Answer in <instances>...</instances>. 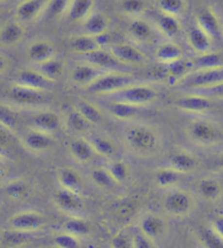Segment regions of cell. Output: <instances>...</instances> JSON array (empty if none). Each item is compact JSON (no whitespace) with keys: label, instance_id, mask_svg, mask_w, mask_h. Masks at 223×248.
Returning a JSON list of instances; mask_svg holds the SVG:
<instances>
[{"label":"cell","instance_id":"obj_1","mask_svg":"<svg viewBox=\"0 0 223 248\" xmlns=\"http://www.w3.org/2000/svg\"><path fill=\"white\" fill-rule=\"evenodd\" d=\"M122 140L128 153L140 159H150L162 148V135L155 125L144 122L127 123Z\"/></svg>","mask_w":223,"mask_h":248},{"label":"cell","instance_id":"obj_2","mask_svg":"<svg viewBox=\"0 0 223 248\" xmlns=\"http://www.w3.org/2000/svg\"><path fill=\"white\" fill-rule=\"evenodd\" d=\"M185 135L191 144L202 148H215L223 143V128L205 116L194 117L185 125Z\"/></svg>","mask_w":223,"mask_h":248},{"label":"cell","instance_id":"obj_3","mask_svg":"<svg viewBox=\"0 0 223 248\" xmlns=\"http://www.w3.org/2000/svg\"><path fill=\"white\" fill-rule=\"evenodd\" d=\"M162 210L175 219H185L197 208V196L184 186L163 193L161 199Z\"/></svg>","mask_w":223,"mask_h":248},{"label":"cell","instance_id":"obj_4","mask_svg":"<svg viewBox=\"0 0 223 248\" xmlns=\"http://www.w3.org/2000/svg\"><path fill=\"white\" fill-rule=\"evenodd\" d=\"M160 96H161V93L154 84L137 81L112 95L104 97V98L124 101V103L137 106V107L146 108L158 103Z\"/></svg>","mask_w":223,"mask_h":248},{"label":"cell","instance_id":"obj_5","mask_svg":"<svg viewBox=\"0 0 223 248\" xmlns=\"http://www.w3.org/2000/svg\"><path fill=\"white\" fill-rule=\"evenodd\" d=\"M137 81L140 79L135 75L126 70L107 71L87 88L86 92L91 95L104 98V97L112 95Z\"/></svg>","mask_w":223,"mask_h":248},{"label":"cell","instance_id":"obj_6","mask_svg":"<svg viewBox=\"0 0 223 248\" xmlns=\"http://www.w3.org/2000/svg\"><path fill=\"white\" fill-rule=\"evenodd\" d=\"M223 82V66L195 69L178 84L184 92H202Z\"/></svg>","mask_w":223,"mask_h":248},{"label":"cell","instance_id":"obj_7","mask_svg":"<svg viewBox=\"0 0 223 248\" xmlns=\"http://www.w3.org/2000/svg\"><path fill=\"white\" fill-rule=\"evenodd\" d=\"M127 35L128 41L140 47L156 46L159 43L160 35L154 23L146 20L144 16L128 19L127 24Z\"/></svg>","mask_w":223,"mask_h":248},{"label":"cell","instance_id":"obj_8","mask_svg":"<svg viewBox=\"0 0 223 248\" xmlns=\"http://www.w3.org/2000/svg\"><path fill=\"white\" fill-rule=\"evenodd\" d=\"M48 224V220L42 211L25 209L16 212L8 220V228L17 231L42 233Z\"/></svg>","mask_w":223,"mask_h":248},{"label":"cell","instance_id":"obj_9","mask_svg":"<svg viewBox=\"0 0 223 248\" xmlns=\"http://www.w3.org/2000/svg\"><path fill=\"white\" fill-rule=\"evenodd\" d=\"M19 143L29 153L35 155H45L50 153L56 147L55 135L28 127L19 136Z\"/></svg>","mask_w":223,"mask_h":248},{"label":"cell","instance_id":"obj_10","mask_svg":"<svg viewBox=\"0 0 223 248\" xmlns=\"http://www.w3.org/2000/svg\"><path fill=\"white\" fill-rule=\"evenodd\" d=\"M175 106L182 112L199 117L205 116L213 108V99L202 93L184 92V94L176 98Z\"/></svg>","mask_w":223,"mask_h":248},{"label":"cell","instance_id":"obj_11","mask_svg":"<svg viewBox=\"0 0 223 248\" xmlns=\"http://www.w3.org/2000/svg\"><path fill=\"white\" fill-rule=\"evenodd\" d=\"M112 55L121 63L126 66H143L148 63V57L141 49L140 46L130 41L114 42L108 47Z\"/></svg>","mask_w":223,"mask_h":248},{"label":"cell","instance_id":"obj_12","mask_svg":"<svg viewBox=\"0 0 223 248\" xmlns=\"http://www.w3.org/2000/svg\"><path fill=\"white\" fill-rule=\"evenodd\" d=\"M29 127L55 135L64 127V117L55 110L36 108L28 116Z\"/></svg>","mask_w":223,"mask_h":248},{"label":"cell","instance_id":"obj_13","mask_svg":"<svg viewBox=\"0 0 223 248\" xmlns=\"http://www.w3.org/2000/svg\"><path fill=\"white\" fill-rule=\"evenodd\" d=\"M136 228L155 242L166 238L169 233V223L162 215L154 211H146L138 217Z\"/></svg>","mask_w":223,"mask_h":248},{"label":"cell","instance_id":"obj_14","mask_svg":"<svg viewBox=\"0 0 223 248\" xmlns=\"http://www.w3.org/2000/svg\"><path fill=\"white\" fill-rule=\"evenodd\" d=\"M24 55L31 65H41L57 56L56 44L47 37L34 38L25 46Z\"/></svg>","mask_w":223,"mask_h":248},{"label":"cell","instance_id":"obj_15","mask_svg":"<svg viewBox=\"0 0 223 248\" xmlns=\"http://www.w3.org/2000/svg\"><path fill=\"white\" fill-rule=\"evenodd\" d=\"M51 201L58 210L64 212L68 217L84 216L85 202L83 195L58 187L52 193Z\"/></svg>","mask_w":223,"mask_h":248},{"label":"cell","instance_id":"obj_16","mask_svg":"<svg viewBox=\"0 0 223 248\" xmlns=\"http://www.w3.org/2000/svg\"><path fill=\"white\" fill-rule=\"evenodd\" d=\"M105 71L89 63L86 60L75 62L68 70V78L71 84L79 88H87L104 73Z\"/></svg>","mask_w":223,"mask_h":248},{"label":"cell","instance_id":"obj_17","mask_svg":"<svg viewBox=\"0 0 223 248\" xmlns=\"http://www.w3.org/2000/svg\"><path fill=\"white\" fill-rule=\"evenodd\" d=\"M47 93L34 90L19 84L12 83L8 91V96L13 103L26 108H41V106L47 99Z\"/></svg>","mask_w":223,"mask_h":248},{"label":"cell","instance_id":"obj_18","mask_svg":"<svg viewBox=\"0 0 223 248\" xmlns=\"http://www.w3.org/2000/svg\"><path fill=\"white\" fill-rule=\"evenodd\" d=\"M185 37L190 49L196 56L204 55L206 52L212 50L215 38L196 20L193 21V23L191 24L189 30L186 31Z\"/></svg>","mask_w":223,"mask_h":248},{"label":"cell","instance_id":"obj_19","mask_svg":"<svg viewBox=\"0 0 223 248\" xmlns=\"http://www.w3.org/2000/svg\"><path fill=\"white\" fill-rule=\"evenodd\" d=\"M85 137L93 146L97 157H100L105 159L106 161H109L111 159L120 156L119 144L113 140V137H111L107 133L92 130L88 134L85 135Z\"/></svg>","mask_w":223,"mask_h":248},{"label":"cell","instance_id":"obj_20","mask_svg":"<svg viewBox=\"0 0 223 248\" xmlns=\"http://www.w3.org/2000/svg\"><path fill=\"white\" fill-rule=\"evenodd\" d=\"M13 83L42 92L50 91L51 87L55 85V83L49 81L41 71L34 65L25 66V68L17 70L15 74Z\"/></svg>","mask_w":223,"mask_h":248},{"label":"cell","instance_id":"obj_21","mask_svg":"<svg viewBox=\"0 0 223 248\" xmlns=\"http://www.w3.org/2000/svg\"><path fill=\"white\" fill-rule=\"evenodd\" d=\"M56 181L58 187L70 190V192L84 195L86 190L85 178L82 172L74 167H60L56 172Z\"/></svg>","mask_w":223,"mask_h":248},{"label":"cell","instance_id":"obj_22","mask_svg":"<svg viewBox=\"0 0 223 248\" xmlns=\"http://www.w3.org/2000/svg\"><path fill=\"white\" fill-rule=\"evenodd\" d=\"M66 150L71 159L80 166H89L95 161L97 155L85 136H73L68 144Z\"/></svg>","mask_w":223,"mask_h":248},{"label":"cell","instance_id":"obj_23","mask_svg":"<svg viewBox=\"0 0 223 248\" xmlns=\"http://www.w3.org/2000/svg\"><path fill=\"white\" fill-rule=\"evenodd\" d=\"M167 165L181 173L191 175L199 169L200 160L196 155L185 148H175L169 154Z\"/></svg>","mask_w":223,"mask_h":248},{"label":"cell","instance_id":"obj_24","mask_svg":"<svg viewBox=\"0 0 223 248\" xmlns=\"http://www.w3.org/2000/svg\"><path fill=\"white\" fill-rule=\"evenodd\" d=\"M105 100V110L110 114V117L119 122H124L127 124L137 121V119L142 116L145 109L120 100Z\"/></svg>","mask_w":223,"mask_h":248},{"label":"cell","instance_id":"obj_25","mask_svg":"<svg viewBox=\"0 0 223 248\" xmlns=\"http://www.w3.org/2000/svg\"><path fill=\"white\" fill-rule=\"evenodd\" d=\"M189 175L181 173L180 171L173 169L172 167L164 165L156 168L153 173V180L155 185L163 192L173 188L182 187L186 182V178Z\"/></svg>","mask_w":223,"mask_h":248},{"label":"cell","instance_id":"obj_26","mask_svg":"<svg viewBox=\"0 0 223 248\" xmlns=\"http://www.w3.org/2000/svg\"><path fill=\"white\" fill-rule=\"evenodd\" d=\"M47 0H21L15 8L13 17L22 24L34 23L42 19Z\"/></svg>","mask_w":223,"mask_h":248},{"label":"cell","instance_id":"obj_27","mask_svg":"<svg viewBox=\"0 0 223 248\" xmlns=\"http://www.w3.org/2000/svg\"><path fill=\"white\" fill-rule=\"evenodd\" d=\"M154 57L160 65H170L185 58L184 48L175 41L164 39L155 46Z\"/></svg>","mask_w":223,"mask_h":248},{"label":"cell","instance_id":"obj_28","mask_svg":"<svg viewBox=\"0 0 223 248\" xmlns=\"http://www.w3.org/2000/svg\"><path fill=\"white\" fill-rule=\"evenodd\" d=\"M154 25L161 37L167 41H175L180 38L184 33L182 19L159 12L156 16Z\"/></svg>","mask_w":223,"mask_h":248},{"label":"cell","instance_id":"obj_29","mask_svg":"<svg viewBox=\"0 0 223 248\" xmlns=\"http://www.w3.org/2000/svg\"><path fill=\"white\" fill-rule=\"evenodd\" d=\"M25 35V25L16 20L15 17L3 22L1 28H0V47H16L24 41Z\"/></svg>","mask_w":223,"mask_h":248},{"label":"cell","instance_id":"obj_30","mask_svg":"<svg viewBox=\"0 0 223 248\" xmlns=\"http://www.w3.org/2000/svg\"><path fill=\"white\" fill-rule=\"evenodd\" d=\"M196 193L204 201L215 202L223 197V185L215 176H204L196 184Z\"/></svg>","mask_w":223,"mask_h":248},{"label":"cell","instance_id":"obj_31","mask_svg":"<svg viewBox=\"0 0 223 248\" xmlns=\"http://www.w3.org/2000/svg\"><path fill=\"white\" fill-rule=\"evenodd\" d=\"M69 48L71 51L74 52L75 55L86 57L88 55L93 54L96 50L100 49L101 46L97 41L96 36H93V35H89L86 33H81L73 35L69 38Z\"/></svg>","mask_w":223,"mask_h":248},{"label":"cell","instance_id":"obj_32","mask_svg":"<svg viewBox=\"0 0 223 248\" xmlns=\"http://www.w3.org/2000/svg\"><path fill=\"white\" fill-rule=\"evenodd\" d=\"M163 77L166 81L172 85H177L180 84L183 79H184L187 75H189L191 71H194L195 64L194 60L183 58L182 60L175 62V63L163 66Z\"/></svg>","mask_w":223,"mask_h":248},{"label":"cell","instance_id":"obj_33","mask_svg":"<svg viewBox=\"0 0 223 248\" xmlns=\"http://www.w3.org/2000/svg\"><path fill=\"white\" fill-rule=\"evenodd\" d=\"M110 24V17L106 13L98 10L92 12L81 23L83 33L93 35L96 37L109 32Z\"/></svg>","mask_w":223,"mask_h":248},{"label":"cell","instance_id":"obj_34","mask_svg":"<svg viewBox=\"0 0 223 248\" xmlns=\"http://www.w3.org/2000/svg\"><path fill=\"white\" fill-rule=\"evenodd\" d=\"M74 107L86 119V121L93 127L100 126L105 123L106 118L104 110H102L100 106L93 103V101L84 98H79L75 101Z\"/></svg>","mask_w":223,"mask_h":248},{"label":"cell","instance_id":"obj_35","mask_svg":"<svg viewBox=\"0 0 223 248\" xmlns=\"http://www.w3.org/2000/svg\"><path fill=\"white\" fill-rule=\"evenodd\" d=\"M64 127H65L73 136H85L93 128L91 124L78 111L74 106L64 114Z\"/></svg>","mask_w":223,"mask_h":248},{"label":"cell","instance_id":"obj_36","mask_svg":"<svg viewBox=\"0 0 223 248\" xmlns=\"http://www.w3.org/2000/svg\"><path fill=\"white\" fill-rule=\"evenodd\" d=\"M83 60L88 61L89 63L97 66L98 69L105 71V72H107V71L123 70L122 68H124L108 48H100V49L96 50L93 54L83 57Z\"/></svg>","mask_w":223,"mask_h":248},{"label":"cell","instance_id":"obj_37","mask_svg":"<svg viewBox=\"0 0 223 248\" xmlns=\"http://www.w3.org/2000/svg\"><path fill=\"white\" fill-rule=\"evenodd\" d=\"M96 0H70L65 19L71 23H82L96 10Z\"/></svg>","mask_w":223,"mask_h":248},{"label":"cell","instance_id":"obj_38","mask_svg":"<svg viewBox=\"0 0 223 248\" xmlns=\"http://www.w3.org/2000/svg\"><path fill=\"white\" fill-rule=\"evenodd\" d=\"M39 234L8 229L2 233V243L7 248H24L36 241Z\"/></svg>","mask_w":223,"mask_h":248},{"label":"cell","instance_id":"obj_39","mask_svg":"<svg viewBox=\"0 0 223 248\" xmlns=\"http://www.w3.org/2000/svg\"><path fill=\"white\" fill-rule=\"evenodd\" d=\"M195 20L207 31V32L215 38L218 35H221V30L223 23L218 12L211 7H206L200 10Z\"/></svg>","mask_w":223,"mask_h":248},{"label":"cell","instance_id":"obj_40","mask_svg":"<svg viewBox=\"0 0 223 248\" xmlns=\"http://www.w3.org/2000/svg\"><path fill=\"white\" fill-rule=\"evenodd\" d=\"M105 166L118 185L127 184L132 179L133 169L130 162L121 156L107 161Z\"/></svg>","mask_w":223,"mask_h":248},{"label":"cell","instance_id":"obj_41","mask_svg":"<svg viewBox=\"0 0 223 248\" xmlns=\"http://www.w3.org/2000/svg\"><path fill=\"white\" fill-rule=\"evenodd\" d=\"M36 68L41 71L49 81L55 84L58 81H60L69 70L68 65H66V61L58 55L49 59L48 61L44 62L43 64L37 65Z\"/></svg>","mask_w":223,"mask_h":248},{"label":"cell","instance_id":"obj_42","mask_svg":"<svg viewBox=\"0 0 223 248\" xmlns=\"http://www.w3.org/2000/svg\"><path fill=\"white\" fill-rule=\"evenodd\" d=\"M88 179L95 187L102 190V192H111L119 186L106 166L92 168L88 173Z\"/></svg>","mask_w":223,"mask_h":248},{"label":"cell","instance_id":"obj_43","mask_svg":"<svg viewBox=\"0 0 223 248\" xmlns=\"http://www.w3.org/2000/svg\"><path fill=\"white\" fill-rule=\"evenodd\" d=\"M61 229L78 236L81 240L89 237L93 233V225L91 221L87 220L84 216L68 217V219L62 224Z\"/></svg>","mask_w":223,"mask_h":248},{"label":"cell","instance_id":"obj_44","mask_svg":"<svg viewBox=\"0 0 223 248\" xmlns=\"http://www.w3.org/2000/svg\"><path fill=\"white\" fill-rule=\"evenodd\" d=\"M31 192H32V186L28 181L16 178L8 181L6 185L3 186V193L7 197L13 201H22V199L28 198Z\"/></svg>","mask_w":223,"mask_h":248},{"label":"cell","instance_id":"obj_45","mask_svg":"<svg viewBox=\"0 0 223 248\" xmlns=\"http://www.w3.org/2000/svg\"><path fill=\"white\" fill-rule=\"evenodd\" d=\"M118 9L128 19L144 16L148 11L147 0H118Z\"/></svg>","mask_w":223,"mask_h":248},{"label":"cell","instance_id":"obj_46","mask_svg":"<svg viewBox=\"0 0 223 248\" xmlns=\"http://www.w3.org/2000/svg\"><path fill=\"white\" fill-rule=\"evenodd\" d=\"M16 141H19L16 133L0 122V156L10 158L16 149Z\"/></svg>","mask_w":223,"mask_h":248},{"label":"cell","instance_id":"obj_47","mask_svg":"<svg viewBox=\"0 0 223 248\" xmlns=\"http://www.w3.org/2000/svg\"><path fill=\"white\" fill-rule=\"evenodd\" d=\"M159 12L182 19L189 11V0H156Z\"/></svg>","mask_w":223,"mask_h":248},{"label":"cell","instance_id":"obj_48","mask_svg":"<svg viewBox=\"0 0 223 248\" xmlns=\"http://www.w3.org/2000/svg\"><path fill=\"white\" fill-rule=\"evenodd\" d=\"M70 0H47L41 20L58 21L65 17Z\"/></svg>","mask_w":223,"mask_h":248},{"label":"cell","instance_id":"obj_49","mask_svg":"<svg viewBox=\"0 0 223 248\" xmlns=\"http://www.w3.org/2000/svg\"><path fill=\"white\" fill-rule=\"evenodd\" d=\"M197 240L202 248H223V237L209 224L198 230Z\"/></svg>","mask_w":223,"mask_h":248},{"label":"cell","instance_id":"obj_50","mask_svg":"<svg viewBox=\"0 0 223 248\" xmlns=\"http://www.w3.org/2000/svg\"><path fill=\"white\" fill-rule=\"evenodd\" d=\"M81 238L62 229L55 232L51 237L52 245L55 248H81Z\"/></svg>","mask_w":223,"mask_h":248},{"label":"cell","instance_id":"obj_51","mask_svg":"<svg viewBox=\"0 0 223 248\" xmlns=\"http://www.w3.org/2000/svg\"><path fill=\"white\" fill-rule=\"evenodd\" d=\"M194 64L195 69L219 68V66H223V55L219 51L210 50L204 55L196 56Z\"/></svg>","mask_w":223,"mask_h":248},{"label":"cell","instance_id":"obj_52","mask_svg":"<svg viewBox=\"0 0 223 248\" xmlns=\"http://www.w3.org/2000/svg\"><path fill=\"white\" fill-rule=\"evenodd\" d=\"M0 122L16 132L17 123H19V116L10 107L0 104Z\"/></svg>","mask_w":223,"mask_h":248},{"label":"cell","instance_id":"obj_53","mask_svg":"<svg viewBox=\"0 0 223 248\" xmlns=\"http://www.w3.org/2000/svg\"><path fill=\"white\" fill-rule=\"evenodd\" d=\"M110 248H134L132 232L119 231L111 238Z\"/></svg>","mask_w":223,"mask_h":248},{"label":"cell","instance_id":"obj_54","mask_svg":"<svg viewBox=\"0 0 223 248\" xmlns=\"http://www.w3.org/2000/svg\"><path fill=\"white\" fill-rule=\"evenodd\" d=\"M134 248H158L157 242L151 240L148 236H146L144 233H142L137 228L132 231Z\"/></svg>","mask_w":223,"mask_h":248},{"label":"cell","instance_id":"obj_55","mask_svg":"<svg viewBox=\"0 0 223 248\" xmlns=\"http://www.w3.org/2000/svg\"><path fill=\"white\" fill-rule=\"evenodd\" d=\"M197 93H202V94L210 97V98H212V99L223 100V82L218 84V85H216V86L208 88V90L197 92Z\"/></svg>","mask_w":223,"mask_h":248},{"label":"cell","instance_id":"obj_56","mask_svg":"<svg viewBox=\"0 0 223 248\" xmlns=\"http://www.w3.org/2000/svg\"><path fill=\"white\" fill-rule=\"evenodd\" d=\"M215 231L223 237V214H217L211 218L210 222L208 223Z\"/></svg>","mask_w":223,"mask_h":248},{"label":"cell","instance_id":"obj_57","mask_svg":"<svg viewBox=\"0 0 223 248\" xmlns=\"http://www.w3.org/2000/svg\"><path fill=\"white\" fill-rule=\"evenodd\" d=\"M10 65H11L10 58H9L7 55L0 52V77H2L3 74H6L8 72Z\"/></svg>","mask_w":223,"mask_h":248},{"label":"cell","instance_id":"obj_58","mask_svg":"<svg viewBox=\"0 0 223 248\" xmlns=\"http://www.w3.org/2000/svg\"><path fill=\"white\" fill-rule=\"evenodd\" d=\"M8 173V165H7V158L0 156V181H1L4 176Z\"/></svg>","mask_w":223,"mask_h":248},{"label":"cell","instance_id":"obj_59","mask_svg":"<svg viewBox=\"0 0 223 248\" xmlns=\"http://www.w3.org/2000/svg\"><path fill=\"white\" fill-rule=\"evenodd\" d=\"M215 166L218 170L223 171V150L216 156L215 159Z\"/></svg>","mask_w":223,"mask_h":248},{"label":"cell","instance_id":"obj_60","mask_svg":"<svg viewBox=\"0 0 223 248\" xmlns=\"http://www.w3.org/2000/svg\"><path fill=\"white\" fill-rule=\"evenodd\" d=\"M7 1H9V0H0V4H1V3H4V2H7Z\"/></svg>","mask_w":223,"mask_h":248},{"label":"cell","instance_id":"obj_61","mask_svg":"<svg viewBox=\"0 0 223 248\" xmlns=\"http://www.w3.org/2000/svg\"><path fill=\"white\" fill-rule=\"evenodd\" d=\"M221 36L223 37V25H222V30H221Z\"/></svg>","mask_w":223,"mask_h":248},{"label":"cell","instance_id":"obj_62","mask_svg":"<svg viewBox=\"0 0 223 248\" xmlns=\"http://www.w3.org/2000/svg\"><path fill=\"white\" fill-rule=\"evenodd\" d=\"M1 25H2V23H1V22H0V28H1Z\"/></svg>","mask_w":223,"mask_h":248}]
</instances>
